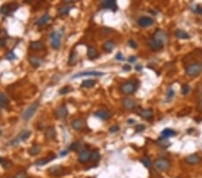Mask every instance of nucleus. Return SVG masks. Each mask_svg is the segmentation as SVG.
Wrapping results in <instances>:
<instances>
[{"mask_svg":"<svg viewBox=\"0 0 202 178\" xmlns=\"http://www.w3.org/2000/svg\"><path fill=\"white\" fill-rule=\"evenodd\" d=\"M202 72V63L195 62L192 63L186 68V74L190 78H196Z\"/></svg>","mask_w":202,"mask_h":178,"instance_id":"f257e3e1","label":"nucleus"},{"mask_svg":"<svg viewBox=\"0 0 202 178\" xmlns=\"http://www.w3.org/2000/svg\"><path fill=\"white\" fill-rule=\"evenodd\" d=\"M64 30L60 29L59 31L53 32L50 34V39H51V46L55 50H58L60 48L61 45V39H62V35H63Z\"/></svg>","mask_w":202,"mask_h":178,"instance_id":"f03ea898","label":"nucleus"},{"mask_svg":"<svg viewBox=\"0 0 202 178\" xmlns=\"http://www.w3.org/2000/svg\"><path fill=\"white\" fill-rule=\"evenodd\" d=\"M154 166L158 171L165 172L170 169L172 165H171V162L166 158H158L154 161Z\"/></svg>","mask_w":202,"mask_h":178,"instance_id":"7ed1b4c3","label":"nucleus"},{"mask_svg":"<svg viewBox=\"0 0 202 178\" xmlns=\"http://www.w3.org/2000/svg\"><path fill=\"white\" fill-rule=\"evenodd\" d=\"M31 134H32L31 130H23V132H21L19 133V135H18V136L13 140L12 144H13L14 146H16V145L19 144L20 142L25 141V140H27V139H28L30 138Z\"/></svg>","mask_w":202,"mask_h":178,"instance_id":"20e7f679","label":"nucleus"},{"mask_svg":"<svg viewBox=\"0 0 202 178\" xmlns=\"http://www.w3.org/2000/svg\"><path fill=\"white\" fill-rule=\"evenodd\" d=\"M137 89V86L136 84L132 81H128L124 83L123 85L121 87V90L122 93L126 94V95H130V94H133Z\"/></svg>","mask_w":202,"mask_h":178,"instance_id":"39448f33","label":"nucleus"},{"mask_svg":"<svg viewBox=\"0 0 202 178\" xmlns=\"http://www.w3.org/2000/svg\"><path fill=\"white\" fill-rule=\"evenodd\" d=\"M37 108H38V103H34V104L31 105L23 112V120H25V121L30 120L33 116V114H35V112H36V110H37Z\"/></svg>","mask_w":202,"mask_h":178,"instance_id":"423d86ee","label":"nucleus"},{"mask_svg":"<svg viewBox=\"0 0 202 178\" xmlns=\"http://www.w3.org/2000/svg\"><path fill=\"white\" fill-rule=\"evenodd\" d=\"M18 7V5L15 3H11V4H5L1 6L0 8V13L5 15H8L11 13H13L14 11H15Z\"/></svg>","mask_w":202,"mask_h":178,"instance_id":"0eeeda50","label":"nucleus"},{"mask_svg":"<svg viewBox=\"0 0 202 178\" xmlns=\"http://www.w3.org/2000/svg\"><path fill=\"white\" fill-rule=\"evenodd\" d=\"M50 174L55 177H60L65 175V169L61 166H54L49 169Z\"/></svg>","mask_w":202,"mask_h":178,"instance_id":"6e6552de","label":"nucleus"},{"mask_svg":"<svg viewBox=\"0 0 202 178\" xmlns=\"http://www.w3.org/2000/svg\"><path fill=\"white\" fill-rule=\"evenodd\" d=\"M153 38L154 40H156V41H158V42L164 44L165 42H167V34L165 33L163 31L158 29V30H156L154 32V33L153 35Z\"/></svg>","mask_w":202,"mask_h":178,"instance_id":"1a4fd4ad","label":"nucleus"},{"mask_svg":"<svg viewBox=\"0 0 202 178\" xmlns=\"http://www.w3.org/2000/svg\"><path fill=\"white\" fill-rule=\"evenodd\" d=\"M68 114V108L66 105H61L59 106L56 112H55V116H56L57 119H64V118H66Z\"/></svg>","mask_w":202,"mask_h":178,"instance_id":"9d476101","label":"nucleus"},{"mask_svg":"<svg viewBox=\"0 0 202 178\" xmlns=\"http://www.w3.org/2000/svg\"><path fill=\"white\" fill-rule=\"evenodd\" d=\"M148 44L149 46V48L153 51H160L163 48V43L154 40V38H150L148 41Z\"/></svg>","mask_w":202,"mask_h":178,"instance_id":"9b49d317","label":"nucleus"},{"mask_svg":"<svg viewBox=\"0 0 202 178\" xmlns=\"http://www.w3.org/2000/svg\"><path fill=\"white\" fill-rule=\"evenodd\" d=\"M91 157H92V152L90 150H88V149H84V150H82L79 153L78 160H79V162L84 164V163H86L90 160Z\"/></svg>","mask_w":202,"mask_h":178,"instance_id":"f8f14e48","label":"nucleus"},{"mask_svg":"<svg viewBox=\"0 0 202 178\" xmlns=\"http://www.w3.org/2000/svg\"><path fill=\"white\" fill-rule=\"evenodd\" d=\"M101 6H102V7H103L104 9H111V10H112L113 12H115L118 8L116 2L113 1V0H105V1L102 2Z\"/></svg>","mask_w":202,"mask_h":178,"instance_id":"ddd939ff","label":"nucleus"},{"mask_svg":"<svg viewBox=\"0 0 202 178\" xmlns=\"http://www.w3.org/2000/svg\"><path fill=\"white\" fill-rule=\"evenodd\" d=\"M104 73L103 72H98V71H88V72H82V73H78L75 76H73L72 78H80V77H86V76H96V77H101L103 76Z\"/></svg>","mask_w":202,"mask_h":178,"instance_id":"4468645a","label":"nucleus"},{"mask_svg":"<svg viewBox=\"0 0 202 178\" xmlns=\"http://www.w3.org/2000/svg\"><path fill=\"white\" fill-rule=\"evenodd\" d=\"M139 24L141 26V27H148L150 25H152L154 24V20L152 19V18L150 17H148V16H143V17H140L139 19Z\"/></svg>","mask_w":202,"mask_h":178,"instance_id":"2eb2a0df","label":"nucleus"},{"mask_svg":"<svg viewBox=\"0 0 202 178\" xmlns=\"http://www.w3.org/2000/svg\"><path fill=\"white\" fill-rule=\"evenodd\" d=\"M200 157L198 154H192L186 157V162L190 165H197L200 162Z\"/></svg>","mask_w":202,"mask_h":178,"instance_id":"dca6fc26","label":"nucleus"},{"mask_svg":"<svg viewBox=\"0 0 202 178\" xmlns=\"http://www.w3.org/2000/svg\"><path fill=\"white\" fill-rule=\"evenodd\" d=\"M45 137L48 140L54 139L55 137H56V130H55V128L52 127V126L46 128V130H45Z\"/></svg>","mask_w":202,"mask_h":178,"instance_id":"f3484780","label":"nucleus"},{"mask_svg":"<svg viewBox=\"0 0 202 178\" xmlns=\"http://www.w3.org/2000/svg\"><path fill=\"white\" fill-rule=\"evenodd\" d=\"M94 115L102 120H108L111 118V112L108 110H99L95 112Z\"/></svg>","mask_w":202,"mask_h":178,"instance_id":"a211bd4d","label":"nucleus"},{"mask_svg":"<svg viewBox=\"0 0 202 178\" xmlns=\"http://www.w3.org/2000/svg\"><path fill=\"white\" fill-rule=\"evenodd\" d=\"M72 128L75 129L76 130H83L85 127V121L81 120V119H76L72 121V124H71Z\"/></svg>","mask_w":202,"mask_h":178,"instance_id":"6ab92c4d","label":"nucleus"},{"mask_svg":"<svg viewBox=\"0 0 202 178\" xmlns=\"http://www.w3.org/2000/svg\"><path fill=\"white\" fill-rule=\"evenodd\" d=\"M29 62L32 65L34 68H38L41 66V64L42 63V60L41 58L36 57V56H30L29 57Z\"/></svg>","mask_w":202,"mask_h":178,"instance_id":"aec40b11","label":"nucleus"},{"mask_svg":"<svg viewBox=\"0 0 202 178\" xmlns=\"http://www.w3.org/2000/svg\"><path fill=\"white\" fill-rule=\"evenodd\" d=\"M123 106L127 110H132V109L135 108L136 104H135V102L132 99H130V98H125L123 100Z\"/></svg>","mask_w":202,"mask_h":178,"instance_id":"412c9836","label":"nucleus"},{"mask_svg":"<svg viewBox=\"0 0 202 178\" xmlns=\"http://www.w3.org/2000/svg\"><path fill=\"white\" fill-rule=\"evenodd\" d=\"M87 56L90 60H94V59H96L98 57L99 53H98L97 50L95 48H94V47H89V48L87 49Z\"/></svg>","mask_w":202,"mask_h":178,"instance_id":"4be33fe9","label":"nucleus"},{"mask_svg":"<svg viewBox=\"0 0 202 178\" xmlns=\"http://www.w3.org/2000/svg\"><path fill=\"white\" fill-rule=\"evenodd\" d=\"M139 115L145 120H151L153 118V111L151 109H145L140 112Z\"/></svg>","mask_w":202,"mask_h":178,"instance_id":"5701e85b","label":"nucleus"},{"mask_svg":"<svg viewBox=\"0 0 202 178\" xmlns=\"http://www.w3.org/2000/svg\"><path fill=\"white\" fill-rule=\"evenodd\" d=\"M72 6L70 5H65V6H62L60 7H59L58 9V12L60 15H66L69 13V11L71 10Z\"/></svg>","mask_w":202,"mask_h":178,"instance_id":"b1692460","label":"nucleus"},{"mask_svg":"<svg viewBox=\"0 0 202 178\" xmlns=\"http://www.w3.org/2000/svg\"><path fill=\"white\" fill-rule=\"evenodd\" d=\"M43 43L41 42V41H37V42H32L31 43V46H30V48L33 51H41L43 49Z\"/></svg>","mask_w":202,"mask_h":178,"instance_id":"393cba45","label":"nucleus"},{"mask_svg":"<svg viewBox=\"0 0 202 178\" xmlns=\"http://www.w3.org/2000/svg\"><path fill=\"white\" fill-rule=\"evenodd\" d=\"M175 35H176V37L178 39H181V40L190 39V35L183 30H177L175 32Z\"/></svg>","mask_w":202,"mask_h":178,"instance_id":"a878e982","label":"nucleus"},{"mask_svg":"<svg viewBox=\"0 0 202 178\" xmlns=\"http://www.w3.org/2000/svg\"><path fill=\"white\" fill-rule=\"evenodd\" d=\"M41 146L40 145H33L30 149H29V154L32 157L37 156L40 152H41Z\"/></svg>","mask_w":202,"mask_h":178,"instance_id":"bb28decb","label":"nucleus"},{"mask_svg":"<svg viewBox=\"0 0 202 178\" xmlns=\"http://www.w3.org/2000/svg\"><path fill=\"white\" fill-rule=\"evenodd\" d=\"M162 137L166 139V138H169V137H172V136H175L176 135V132H174V130H171V129H165L163 130L162 132Z\"/></svg>","mask_w":202,"mask_h":178,"instance_id":"cd10ccee","label":"nucleus"},{"mask_svg":"<svg viewBox=\"0 0 202 178\" xmlns=\"http://www.w3.org/2000/svg\"><path fill=\"white\" fill-rule=\"evenodd\" d=\"M55 157H56V156L53 155L52 157H50L41 158V159H39L38 161H36V165H37V166H44V165H46V164H48L50 161L53 160V158H54Z\"/></svg>","mask_w":202,"mask_h":178,"instance_id":"c85d7f7f","label":"nucleus"},{"mask_svg":"<svg viewBox=\"0 0 202 178\" xmlns=\"http://www.w3.org/2000/svg\"><path fill=\"white\" fill-rule=\"evenodd\" d=\"M95 85V81L93 79H87V80H84L82 83L81 87H85V88H91L93 87Z\"/></svg>","mask_w":202,"mask_h":178,"instance_id":"c756f323","label":"nucleus"},{"mask_svg":"<svg viewBox=\"0 0 202 178\" xmlns=\"http://www.w3.org/2000/svg\"><path fill=\"white\" fill-rule=\"evenodd\" d=\"M114 46H115V43L113 41H108L103 44V49L108 52H111L113 50Z\"/></svg>","mask_w":202,"mask_h":178,"instance_id":"7c9ffc66","label":"nucleus"},{"mask_svg":"<svg viewBox=\"0 0 202 178\" xmlns=\"http://www.w3.org/2000/svg\"><path fill=\"white\" fill-rule=\"evenodd\" d=\"M9 104V100L5 94H0V107H6Z\"/></svg>","mask_w":202,"mask_h":178,"instance_id":"2f4dec72","label":"nucleus"},{"mask_svg":"<svg viewBox=\"0 0 202 178\" xmlns=\"http://www.w3.org/2000/svg\"><path fill=\"white\" fill-rule=\"evenodd\" d=\"M50 19V15H42L39 20H37V22H36V24L39 25V26H42L44 25L45 24H47V22L49 21Z\"/></svg>","mask_w":202,"mask_h":178,"instance_id":"473e14b6","label":"nucleus"},{"mask_svg":"<svg viewBox=\"0 0 202 178\" xmlns=\"http://www.w3.org/2000/svg\"><path fill=\"white\" fill-rule=\"evenodd\" d=\"M77 52H76L75 51H73L70 53V56H69L68 64H69V65H74V64H76V62H77Z\"/></svg>","mask_w":202,"mask_h":178,"instance_id":"72a5a7b5","label":"nucleus"},{"mask_svg":"<svg viewBox=\"0 0 202 178\" xmlns=\"http://www.w3.org/2000/svg\"><path fill=\"white\" fill-rule=\"evenodd\" d=\"M158 142H159V145H160V146H162V147H163V148L169 147V146H170V144H171L166 139H164V138H163V137L159 138Z\"/></svg>","mask_w":202,"mask_h":178,"instance_id":"f704fd0d","label":"nucleus"},{"mask_svg":"<svg viewBox=\"0 0 202 178\" xmlns=\"http://www.w3.org/2000/svg\"><path fill=\"white\" fill-rule=\"evenodd\" d=\"M1 164H2V166H3V167L5 168V169H9V168H11L12 166H13L12 161L8 160V159H3Z\"/></svg>","mask_w":202,"mask_h":178,"instance_id":"c9c22d12","label":"nucleus"},{"mask_svg":"<svg viewBox=\"0 0 202 178\" xmlns=\"http://www.w3.org/2000/svg\"><path fill=\"white\" fill-rule=\"evenodd\" d=\"M100 153L98 151H94V152H92V157H91V159L93 161H99L100 160Z\"/></svg>","mask_w":202,"mask_h":178,"instance_id":"e433bc0d","label":"nucleus"},{"mask_svg":"<svg viewBox=\"0 0 202 178\" xmlns=\"http://www.w3.org/2000/svg\"><path fill=\"white\" fill-rule=\"evenodd\" d=\"M142 163L143 165L145 166V167H150L151 166V160H150V158L148 157H145L143 159H142Z\"/></svg>","mask_w":202,"mask_h":178,"instance_id":"4c0bfd02","label":"nucleus"},{"mask_svg":"<svg viewBox=\"0 0 202 178\" xmlns=\"http://www.w3.org/2000/svg\"><path fill=\"white\" fill-rule=\"evenodd\" d=\"M190 109L189 108H184V109H182L179 114H178V115H179V117H182V116H185V115H187V114H189L190 112Z\"/></svg>","mask_w":202,"mask_h":178,"instance_id":"58836bf2","label":"nucleus"},{"mask_svg":"<svg viewBox=\"0 0 202 178\" xmlns=\"http://www.w3.org/2000/svg\"><path fill=\"white\" fill-rule=\"evenodd\" d=\"M80 147V143L79 142H74V143H72L69 147V149L70 150H73V151H77L78 150V148Z\"/></svg>","mask_w":202,"mask_h":178,"instance_id":"ea45409f","label":"nucleus"},{"mask_svg":"<svg viewBox=\"0 0 202 178\" xmlns=\"http://www.w3.org/2000/svg\"><path fill=\"white\" fill-rule=\"evenodd\" d=\"M14 178H27V174L25 171H20L14 175Z\"/></svg>","mask_w":202,"mask_h":178,"instance_id":"a19ab883","label":"nucleus"},{"mask_svg":"<svg viewBox=\"0 0 202 178\" xmlns=\"http://www.w3.org/2000/svg\"><path fill=\"white\" fill-rule=\"evenodd\" d=\"M190 92V87L188 85H184L182 87V89H181V93L183 96H187L188 94Z\"/></svg>","mask_w":202,"mask_h":178,"instance_id":"79ce46f5","label":"nucleus"},{"mask_svg":"<svg viewBox=\"0 0 202 178\" xmlns=\"http://www.w3.org/2000/svg\"><path fill=\"white\" fill-rule=\"evenodd\" d=\"M6 59L9 60H16V56L14 54L13 51H9L7 54H6Z\"/></svg>","mask_w":202,"mask_h":178,"instance_id":"37998d69","label":"nucleus"},{"mask_svg":"<svg viewBox=\"0 0 202 178\" xmlns=\"http://www.w3.org/2000/svg\"><path fill=\"white\" fill-rule=\"evenodd\" d=\"M145 125H143V124H139V125H137V126L136 127V132H143V130H145Z\"/></svg>","mask_w":202,"mask_h":178,"instance_id":"c03bdc74","label":"nucleus"},{"mask_svg":"<svg viewBox=\"0 0 202 178\" xmlns=\"http://www.w3.org/2000/svg\"><path fill=\"white\" fill-rule=\"evenodd\" d=\"M120 130V127H119L118 125H114V126H112V127H111L110 128V132H112V133H114V132H117L118 130Z\"/></svg>","mask_w":202,"mask_h":178,"instance_id":"a18cd8bd","label":"nucleus"},{"mask_svg":"<svg viewBox=\"0 0 202 178\" xmlns=\"http://www.w3.org/2000/svg\"><path fill=\"white\" fill-rule=\"evenodd\" d=\"M70 90H71V89H70L68 87H63L62 89L59 90V93L61 94V95H64V94H67V93L70 92Z\"/></svg>","mask_w":202,"mask_h":178,"instance_id":"49530a36","label":"nucleus"},{"mask_svg":"<svg viewBox=\"0 0 202 178\" xmlns=\"http://www.w3.org/2000/svg\"><path fill=\"white\" fill-rule=\"evenodd\" d=\"M174 96V91L172 90V89H169L168 90V93H167V98L170 100V99H172V97Z\"/></svg>","mask_w":202,"mask_h":178,"instance_id":"de8ad7c7","label":"nucleus"},{"mask_svg":"<svg viewBox=\"0 0 202 178\" xmlns=\"http://www.w3.org/2000/svg\"><path fill=\"white\" fill-rule=\"evenodd\" d=\"M128 43H130V46L131 47V48H133V49H136L137 47V43L133 40H130V41H128Z\"/></svg>","mask_w":202,"mask_h":178,"instance_id":"09e8293b","label":"nucleus"},{"mask_svg":"<svg viewBox=\"0 0 202 178\" xmlns=\"http://www.w3.org/2000/svg\"><path fill=\"white\" fill-rule=\"evenodd\" d=\"M116 60H124V57H123V55L120 52V53H118L116 55Z\"/></svg>","mask_w":202,"mask_h":178,"instance_id":"8fccbe9b","label":"nucleus"},{"mask_svg":"<svg viewBox=\"0 0 202 178\" xmlns=\"http://www.w3.org/2000/svg\"><path fill=\"white\" fill-rule=\"evenodd\" d=\"M6 43V41L5 38H0V47H5Z\"/></svg>","mask_w":202,"mask_h":178,"instance_id":"3c124183","label":"nucleus"},{"mask_svg":"<svg viewBox=\"0 0 202 178\" xmlns=\"http://www.w3.org/2000/svg\"><path fill=\"white\" fill-rule=\"evenodd\" d=\"M197 13H199L200 15H202V6H197Z\"/></svg>","mask_w":202,"mask_h":178,"instance_id":"603ef678","label":"nucleus"},{"mask_svg":"<svg viewBox=\"0 0 202 178\" xmlns=\"http://www.w3.org/2000/svg\"><path fill=\"white\" fill-rule=\"evenodd\" d=\"M136 60H137L136 56H131V57H130V59H128V61L130 62H135Z\"/></svg>","mask_w":202,"mask_h":178,"instance_id":"864d4df0","label":"nucleus"},{"mask_svg":"<svg viewBox=\"0 0 202 178\" xmlns=\"http://www.w3.org/2000/svg\"><path fill=\"white\" fill-rule=\"evenodd\" d=\"M131 69V67L130 66H128V65H125V66L123 67V70H130Z\"/></svg>","mask_w":202,"mask_h":178,"instance_id":"5fc2aeb1","label":"nucleus"},{"mask_svg":"<svg viewBox=\"0 0 202 178\" xmlns=\"http://www.w3.org/2000/svg\"><path fill=\"white\" fill-rule=\"evenodd\" d=\"M199 108L200 110H202V99L200 100L199 104Z\"/></svg>","mask_w":202,"mask_h":178,"instance_id":"6e6d98bb","label":"nucleus"},{"mask_svg":"<svg viewBox=\"0 0 202 178\" xmlns=\"http://www.w3.org/2000/svg\"><path fill=\"white\" fill-rule=\"evenodd\" d=\"M136 69H137V70H141V69H142V67L140 66V65H139V66H136Z\"/></svg>","mask_w":202,"mask_h":178,"instance_id":"4d7b16f0","label":"nucleus"},{"mask_svg":"<svg viewBox=\"0 0 202 178\" xmlns=\"http://www.w3.org/2000/svg\"><path fill=\"white\" fill-rule=\"evenodd\" d=\"M68 154V151L66 150V151H62V153L60 154V156H65V155H67Z\"/></svg>","mask_w":202,"mask_h":178,"instance_id":"13d9d810","label":"nucleus"},{"mask_svg":"<svg viewBox=\"0 0 202 178\" xmlns=\"http://www.w3.org/2000/svg\"><path fill=\"white\" fill-rule=\"evenodd\" d=\"M2 160H3V159H2L1 157H0V163H1V162H2Z\"/></svg>","mask_w":202,"mask_h":178,"instance_id":"bf43d9fd","label":"nucleus"},{"mask_svg":"<svg viewBox=\"0 0 202 178\" xmlns=\"http://www.w3.org/2000/svg\"><path fill=\"white\" fill-rule=\"evenodd\" d=\"M177 178H179V177H177Z\"/></svg>","mask_w":202,"mask_h":178,"instance_id":"052dcab7","label":"nucleus"}]
</instances>
